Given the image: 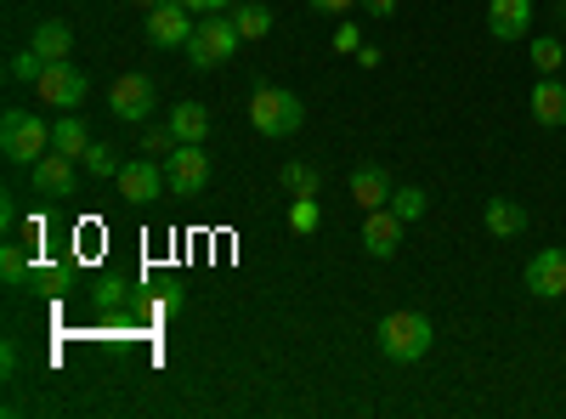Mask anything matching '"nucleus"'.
<instances>
[{"instance_id": "nucleus-1", "label": "nucleus", "mask_w": 566, "mask_h": 419, "mask_svg": "<svg viewBox=\"0 0 566 419\" xmlns=\"http://www.w3.org/2000/svg\"><path fill=\"white\" fill-rule=\"evenodd\" d=\"M250 125L261 136H295L306 125V103L295 97V91H283V85H261L250 97Z\"/></svg>"}, {"instance_id": "nucleus-2", "label": "nucleus", "mask_w": 566, "mask_h": 419, "mask_svg": "<svg viewBox=\"0 0 566 419\" xmlns=\"http://www.w3.org/2000/svg\"><path fill=\"white\" fill-rule=\"evenodd\" d=\"M431 341H437V329H431V317H424V312H391V317H380V352L391 363H419L424 352H431Z\"/></svg>"}, {"instance_id": "nucleus-3", "label": "nucleus", "mask_w": 566, "mask_h": 419, "mask_svg": "<svg viewBox=\"0 0 566 419\" xmlns=\"http://www.w3.org/2000/svg\"><path fill=\"white\" fill-rule=\"evenodd\" d=\"M239 23H232L227 12H216V18H199V29H193V40H187V63H193L199 74H210V69H221L232 52H239Z\"/></svg>"}, {"instance_id": "nucleus-4", "label": "nucleus", "mask_w": 566, "mask_h": 419, "mask_svg": "<svg viewBox=\"0 0 566 419\" xmlns=\"http://www.w3.org/2000/svg\"><path fill=\"white\" fill-rule=\"evenodd\" d=\"M0 148H7L12 165H34V159H45V148H52V125H45L40 114H7Z\"/></svg>"}, {"instance_id": "nucleus-5", "label": "nucleus", "mask_w": 566, "mask_h": 419, "mask_svg": "<svg viewBox=\"0 0 566 419\" xmlns=\"http://www.w3.org/2000/svg\"><path fill=\"white\" fill-rule=\"evenodd\" d=\"M165 181H170L176 199H199V193L210 188V159H205V148H199V143H176V148L165 154Z\"/></svg>"}, {"instance_id": "nucleus-6", "label": "nucleus", "mask_w": 566, "mask_h": 419, "mask_svg": "<svg viewBox=\"0 0 566 419\" xmlns=\"http://www.w3.org/2000/svg\"><path fill=\"white\" fill-rule=\"evenodd\" d=\"M34 91H40V103L45 108H63V114H80V103H85V74L74 69V63H45V74L34 80Z\"/></svg>"}, {"instance_id": "nucleus-7", "label": "nucleus", "mask_w": 566, "mask_h": 419, "mask_svg": "<svg viewBox=\"0 0 566 419\" xmlns=\"http://www.w3.org/2000/svg\"><path fill=\"white\" fill-rule=\"evenodd\" d=\"M154 103H159V91H154L148 74H119L114 91H108V108H114L119 125H142V119L154 114Z\"/></svg>"}, {"instance_id": "nucleus-8", "label": "nucleus", "mask_w": 566, "mask_h": 419, "mask_svg": "<svg viewBox=\"0 0 566 419\" xmlns=\"http://www.w3.org/2000/svg\"><path fill=\"white\" fill-rule=\"evenodd\" d=\"M119 199H130V205H154V199H165V165L159 159H130V165H119Z\"/></svg>"}, {"instance_id": "nucleus-9", "label": "nucleus", "mask_w": 566, "mask_h": 419, "mask_svg": "<svg viewBox=\"0 0 566 419\" xmlns=\"http://www.w3.org/2000/svg\"><path fill=\"white\" fill-rule=\"evenodd\" d=\"M193 29H199V18L187 12L181 0H165V7L148 12V40L154 45H187V40H193Z\"/></svg>"}, {"instance_id": "nucleus-10", "label": "nucleus", "mask_w": 566, "mask_h": 419, "mask_svg": "<svg viewBox=\"0 0 566 419\" xmlns=\"http://www.w3.org/2000/svg\"><path fill=\"white\" fill-rule=\"evenodd\" d=\"M397 244H402V216H397L391 205L368 210V221H363V250H368L374 261H391Z\"/></svg>"}, {"instance_id": "nucleus-11", "label": "nucleus", "mask_w": 566, "mask_h": 419, "mask_svg": "<svg viewBox=\"0 0 566 419\" xmlns=\"http://www.w3.org/2000/svg\"><path fill=\"white\" fill-rule=\"evenodd\" d=\"M527 290L538 301H560L566 295V250H538L527 261Z\"/></svg>"}, {"instance_id": "nucleus-12", "label": "nucleus", "mask_w": 566, "mask_h": 419, "mask_svg": "<svg viewBox=\"0 0 566 419\" xmlns=\"http://www.w3.org/2000/svg\"><path fill=\"white\" fill-rule=\"evenodd\" d=\"M29 170H34V193H45V199H74V188H80L69 154H45V159H34Z\"/></svg>"}, {"instance_id": "nucleus-13", "label": "nucleus", "mask_w": 566, "mask_h": 419, "mask_svg": "<svg viewBox=\"0 0 566 419\" xmlns=\"http://www.w3.org/2000/svg\"><path fill=\"white\" fill-rule=\"evenodd\" d=\"M391 176L380 170V165H357L352 170V205L357 210H380V205H391Z\"/></svg>"}, {"instance_id": "nucleus-14", "label": "nucleus", "mask_w": 566, "mask_h": 419, "mask_svg": "<svg viewBox=\"0 0 566 419\" xmlns=\"http://www.w3.org/2000/svg\"><path fill=\"white\" fill-rule=\"evenodd\" d=\"M533 23V0H493L488 7V34L493 40H522Z\"/></svg>"}, {"instance_id": "nucleus-15", "label": "nucleus", "mask_w": 566, "mask_h": 419, "mask_svg": "<svg viewBox=\"0 0 566 419\" xmlns=\"http://www.w3.org/2000/svg\"><path fill=\"white\" fill-rule=\"evenodd\" d=\"M533 119H538V125H566V85H560L555 74H544V80L533 85Z\"/></svg>"}, {"instance_id": "nucleus-16", "label": "nucleus", "mask_w": 566, "mask_h": 419, "mask_svg": "<svg viewBox=\"0 0 566 419\" xmlns=\"http://www.w3.org/2000/svg\"><path fill=\"white\" fill-rule=\"evenodd\" d=\"M34 52H40L45 63H69V52H74V29L57 23V18L34 23Z\"/></svg>"}, {"instance_id": "nucleus-17", "label": "nucleus", "mask_w": 566, "mask_h": 419, "mask_svg": "<svg viewBox=\"0 0 566 419\" xmlns=\"http://www.w3.org/2000/svg\"><path fill=\"white\" fill-rule=\"evenodd\" d=\"M170 130H176V143H205L210 136V108L205 103H176L170 108Z\"/></svg>"}, {"instance_id": "nucleus-18", "label": "nucleus", "mask_w": 566, "mask_h": 419, "mask_svg": "<svg viewBox=\"0 0 566 419\" xmlns=\"http://www.w3.org/2000/svg\"><path fill=\"white\" fill-rule=\"evenodd\" d=\"M488 232H493V239H515V232H527V210L515 199H488Z\"/></svg>"}, {"instance_id": "nucleus-19", "label": "nucleus", "mask_w": 566, "mask_h": 419, "mask_svg": "<svg viewBox=\"0 0 566 419\" xmlns=\"http://www.w3.org/2000/svg\"><path fill=\"white\" fill-rule=\"evenodd\" d=\"M52 148H57V154H69V159H85L91 130H85V119H80V114H63V119L52 125Z\"/></svg>"}, {"instance_id": "nucleus-20", "label": "nucleus", "mask_w": 566, "mask_h": 419, "mask_svg": "<svg viewBox=\"0 0 566 419\" xmlns=\"http://www.w3.org/2000/svg\"><path fill=\"white\" fill-rule=\"evenodd\" d=\"M277 181L290 188L295 199H317V188H323V176H317V165H301V159H290L277 170Z\"/></svg>"}, {"instance_id": "nucleus-21", "label": "nucleus", "mask_w": 566, "mask_h": 419, "mask_svg": "<svg viewBox=\"0 0 566 419\" xmlns=\"http://www.w3.org/2000/svg\"><path fill=\"white\" fill-rule=\"evenodd\" d=\"M560 63H566V45L549 40V34H538V40H533V69H538V74H560Z\"/></svg>"}, {"instance_id": "nucleus-22", "label": "nucleus", "mask_w": 566, "mask_h": 419, "mask_svg": "<svg viewBox=\"0 0 566 419\" xmlns=\"http://www.w3.org/2000/svg\"><path fill=\"white\" fill-rule=\"evenodd\" d=\"M232 23H239V34H244V40H261V34L272 29V12L255 0V7H239V12H232Z\"/></svg>"}, {"instance_id": "nucleus-23", "label": "nucleus", "mask_w": 566, "mask_h": 419, "mask_svg": "<svg viewBox=\"0 0 566 419\" xmlns=\"http://www.w3.org/2000/svg\"><path fill=\"white\" fill-rule=\"evenodd\" d=\"M85 176H119V159H114L108 143H91L85 148Z\"/></svg>"}, {"instance_id": "nucleus-24", "label": "nucleus", "mask_w": 566, "mask_h": 419, "mask_svg": "<svg viewBox=\"0 0 566 419\" xmlns=\"http://www.w3.org/2000/svg\"><path fill=\"white\" fill-rule=\"evenodd\" d=\"M0 277H7V284L18 290L23 284V277H29V255L18 250V244H7V250H0Z\"/></svg>"}, {"instance_id": "nucleus-25", "label": "nucleus", "mask_w": 566, "mask_h": 419, "mask_svg": "<svg viewBox=\"0 0 566 419\" xmlns=\"http://www.w3.org/2000/svg\"><path fill=\"white\" fill-rule=\"evenodd\" d=\"M290 227H295V232H317V227H323L317 199H295V205H290Z\"/></svg>"}, {"instance_id": "nucleus-26", "label": "nucleus", "mask_w": 566, "mask_h": 419, "mask_svg": "<svg viewBox=\"0 0 566 419\" xmlns=\"http://www.w3.org/2000/svg\"><path fill=\"white\" fill-rule=\"evenodd\" d=\"M170 148H176V130H170V119L142 130V154H170Z\"/></svg>"}, {"instance_id": "nucleus-27", "label": "nucleus", "mask_w": 566, "mask_h": 419, "mask_svg": "<svg viewBox=\"0 0 566 419\" xmlns=\"http://www.w3.org/2000/svg\"><path fill=\"white\" fill-rule=\"evenodd\" d=\"M391 210H397L402 221H419V216H424V193H419V188H397V193H391Z\"/></svg>"}, {"instance_id": "nucleus-28", "label": "nucleus", "mask_w": 566, "mask_h": 419, "mask_svg": "<svg viewBox=\"0 0 566 419\" xmlns=\"http://www.w3.org/2000/svg\"><path fill=\"white\" fill-rule=\"evenodd\" d=\"M7 74H12V80H40V74H45V57L29 45V52H18V57H12V69H7Z\"/></svg>"}, {"instance_id": "nucleus-29", "label": "nucleus", "mask_w": 566, "mask_h": 419, "mask_svg": "<svg viewBox=\"0 0 566 419\" xmlns=\"http://www.w3.org/2000/svg\"><path fill=\"white\" fill-rule=\"evenodd\" d=\"M335 52H346V57H352V52H363V34H357V23H340V29H335Z\"/></svg>"}, {"instance_id": "nucleus-30", "label": "nucleus", "mask_w": 566, "mask_h": 419, "mask_svg": "<svg viewBox=\"0 0 566 419\" xmlns=\"http://www.w3.org/2000/svg\"><path fill=\"white\" fill-rule=\"evenodd\" d=\"M181 7L193 12V18H216V12H227V7H232V0H181Z\"/></svg>"}, {"instance_id": "nucleus-31", "label": "nucleus", "mask_w": 566, "mask_h": 419, "mask_svg": "<svg viewBox=\"0 0 566 419\" xmlns=\"http://www.w3.org/2000/svg\"><path fill=\"white\" fill-rule=\"evenodd\" d=\"M125 290H130V284H119V277H108V284H103V295H97V301H103V312H114V306L125 301Z\"/></svg>"}, {"instance_id": "nucleus-32", "label": "nucleus", "mask_w": 566, "mask_h": 419, "mask_svg": "<svg viewBox=\"0 0 566 419\" xmlns=\"http://www.w3.org/2000/svg\"><path fill=\"white\" fill-rule=\"evenodd\" d=\"M312 12H352V7H363V0H306Z\"/></svg>"}, {"instance_id": "nucleus-33", "label": "nucleus", "mask_w": 566, "mask_h": 419, "mask_svg": "<svg viewBox=\"0 0 566 419\" xmlns=\"http://www.w3.org/2000/svg\"><path fill=\"white\" fill-rule=\"evenodd\" d=\"M363 7H368L374 18H391V12H397V0H363Z\"/></svg>"}, {"instance_id": "nucleus-34", "label": "nucleus", "mask_w": 566, "mask_h": 419, "mask_svg": "<svg viewBox=\"0 0 566 419\" xmlns=\"http://www.w3.org/2000/svg\"><path fill=\"white\" fill-rule=\"evenodd\" d=\"M136 7H142V12H154V7H165V0H136Z\"/></svg>"}]
</instances>
